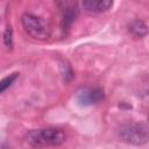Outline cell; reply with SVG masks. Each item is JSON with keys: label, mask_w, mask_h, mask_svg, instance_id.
<instances>
[{"label": "cell", "mask_w": 149, "mask_h": 149, "mask_svg": "<svg viewBox=\"0 0 149 149\" xmlns=\"http://www.w3.org/2000/svg\"><path fill=\"white\" fill-rule=\"evenodd\" d=\"M64 141L65 134L58 128L35 129L27 135V142L33 147H56Z\"/></svg>", "instance_id": "obj_1"}, {"label": "cell", "mask_w": 149, "mask_h": 149, "mask_svg": "<svg viewBox=\"0 0 149 149\" xmlns=\"http://www.w3.org/2000/svg\"><path fill=\"white\" fill-rule=\"evenodd\" d=\"M21 21L24 30L33 38L44 41L50 37V28L41 17L35 16L30 13H26L22 15Z\"/></svg>", "instance_id": "obj_2"}, {"label": "cell", "mask_w": 149, "mask_h": 149, "mask_svg": "<svg viewBox=\"0 0 149 149\" xmlns=\"http://www.w3.org/2000/svg\"><path fill=\"white\" fill-rule=\"evenodd\" d=\"M119 137L126 143L141 146L149 141V128L143 123L128 125L119 130Z\"/></svg>", "instance_id": "obj_3"}, {"label": "cell", "mask_w": 149, "mask_h": 149, "mask_svg": "<svg viewBox=\"0 0 149 149\" xmlns=\"http://www.w3.org/2000/svg\"><path fill=\"white\" fill-rule=\"evenodd\" d=\"M77 100L84 106L99 104L104 100V91L100 88H81L77 94Z\"/></svg>", "instance_id": "obj_4"}, {"label": "cell", "mask_w": 149, "mask_h": 149, "mask_svg": "<svg viewBox=\"0 0 149 149\" xmlns=\"http://www.w3.org/2000/svg\"><path fill=\"white\" fill-rule=\"evenodd\" d=\"M113 6V1L111 0H85L83 1V7L86 12L98 14L106 12Z\"/></svg>", "instance_id": "obj_5"}, {"label": "cell", "mask_w": 149, "mask_h": 149, "mask_svg": "<svg viewBox=\"0 0 149 149\" xmlns=\"http://www.w3.org/2000/svg\"><path fill=\"white\" fill-rule=\"evenodd\" d=\"M78 14V9L76 7V5H71V6H65L64 10H63V19H62V24L63 28H69L72 22L76 20Z\"/></svg>", "instance_id": "obj_6"}, {"label": "cell", "mask_w": 149, "mask_h": 149, "mask_svg": "<svg viewBox=\"0 0 149 149\" xmlns=\"http://www.w3.org/2000/svg\"><path fill=\"white\" fill-rule=\"evenodd\" d=\"M129 33L135 37H143L148 33V27L141 20H135L129 24Z\"/></svg>", "instance_id": "obj_7"}, {"label": "cell", "mask_w": 149, "mask_h": 149, "mask_svg": "<svg viewBox=\"0 0 149 149\" xmlns=\"http://www.w3.org/2000/svg\"><path fill=\"white\" fill-rule=\"evenodd\" d=\"M3 42H5V45L8 49H12V47H13V30H12V27L10 26H7L6 29H5V33H3Z\"/></svg>", "instance_id": "obj_8"}, {"label": "cell", "mask_w": 149, "mask_h": 149, "mask_svg": "<svg viewBox=\"0 0 149 149\" xmlns=\"http://www.w3.org/2000/svg\"><path fill=\"white\" fill-rule=\"evenodd\" d=\"M16 77H17V73H13V74L3 78L1 80V84H0V92H5V90L13 84V81L16 79Z\"/></svg>", "instance_id": "obj_9"}]
</instances>
